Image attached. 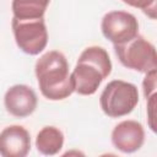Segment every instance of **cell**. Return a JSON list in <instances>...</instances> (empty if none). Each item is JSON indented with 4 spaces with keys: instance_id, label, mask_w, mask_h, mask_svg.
Returning a JSON list of instances; mask_svg holds the SVG:
<instances>
[{
    "instance_id": "cell-1",
    "label": "cell",
    "mask_w": 157,
    "mask_h": 157,
    "mask_svg": "<svg viewBox=\"0 0 157 157\" xmlns=\"http://www.w3.org/2000/svg\"><path fill=\"white\" fill-rule=\"evenodd\" d=\"M36 77L42 94L50 101H61L75 92L65 55L58 50L44 53L36 61Z\"/></svg>"
},
{
    "instance_id": "cell-2",
    "label": "cell",
    "mask_w": 157,
    "mask_h": 157,
    "mask_svg": "<svg viewBox=\"0 0 157 157\" xmlns=\"http://www.w3.org/2000/svg\"><path fill=\"white\" fill-rule=\"evenodd\" d=\"M112 72V61L108 52L98 45L87 47L80 54L71 72L75 92L81 96L96 93L102 81Z\"/></svg>"
},
{
    "instance_id": "cell-3",
    "label": "cell",
    "mask_w": 157,
    "mask_h": 157,
    "mask_svg": "<svg viewBox=\"0 0 157 157\" xmlns=\"http://www.w3.org/2000/svg\"><path fill=\"white\" fill-rule=\"evenodd\" d=\"M139 103V91L134 83L113 80L108 82L99 97V104L109 118H120L134 110Z\"/></svg>"
},
{
    "instance_id": "cell-4",
    "label": "cell",
    "mask_w": 157,
    "mask_h": 157,
    "mask_svg": "<svg viewBox=\"0 0 157 157\" xmlns=\"http://www.w3.org/2000/svg\"><path fill=\"white\" fill-rule=\"evenodd\" d=\"M114 52L121 65L128 69L145 74L157 69L155 45L140 34L128 42L114 44Z\"/></svg>"
},
{
    "instance_id": "cell-5",
    "label": "cell",
    "mask_w": 157,
    "mask_h": 157,
    "mask_svg": "<svg viewBox=\"0 0 157 157\" xmlns=\"http://www.w3.org/2000/svg\"><path fill=\"white\" fill-rule=\"evenodd\" d=\"M11 27L17 47L28 55H38L48 43V31L44 18L17 20L12 17Z\"/></svg>"
},
{
    "instance_id": "cell-6",
    "label": "cell",
    "mask_w": 157,
    "mask_h": 157,
    "mask_svg": "<svg viewBox=\"0 0 157 157\" xmlns=\"http://www.w3.org/2000/svg\"><path fill=\"white\" fill-rule=\"evenodd\" d=\"M101 29L108 40L113 44H120L139 34V22L132 13L117 10L103 16Z\"/></svg>"
},
{
    "instance_id": "cell-7",
    "label": "cell",
    "mask_w": 157,
    "mask_h": 157,
    "mask_svg": "<svg viewBox=\"0 0 157 157\" xmlns=\"http://www.w3.org/2000/svg\"><path fill=\"white\" fill-rule=\"evenodd\" d=\"M37 94L27 85H13L4 96V104L11 115L16 118H26L37 108Z\"/></svg>"
},
{
    "instance_id": "cell-8",
    "label": "cell",
    "mask_w": 157,
    "mask_h": 157,
    "mask_svg": "<svg viewBox=\"0 0 157 157\" xmlns=\"http://www.w3.org/2000/svg\"><path fill=\"white\" fill-rule=\"evenodd\" d=\"M113 146L124 152L132 153L140 150L145 141V131L142 125L136 120H123L112 131Z\"/></svg>"
},
{
    "instance_id": "cell-9",
    "label": "cell",
    "mask_w": 157,
    "mask_h": 157,
    "mask_svg": "<svg viewBox=\"0 0 157 157\" xmlns=\"http://www.w3.org/2000/svg\"><path fill=\"white\" fill-rule=\"evenodd\" d=\"M29 150L31 136L23 126L10 125L0 132V155L2 157H25Z\"/></svg>"
},
{
    "instance_id": "cell-10",
    "label": "cell",
    "mask_w": 157,
    "mask_h": 157,
    "mask_svg": "<svg viewBox=\"0 0 157 157\" xmlns=\"http://www.w3.org/2000/svg\"><path fill=\"white\" fill-rule=\"evenodd\" d=\"M64 145V134L55 126H44L36 137L37 150L45 156L56 155Z\"/></svg>"
},
{
    "instance_id": "cell-11",
    "label": "cell",
    "mask_w": 157,
    "mask_h": 157,
    "mask_svg": "<svg viewBox=\"0 0 157 157\" xmlns=\"http://www.w3.org/2000/svg\"><path fill=\"white\" fill-rule=\"evenodd\" d=\"M50 0H12V17L17 20L44 18Z\"/></svg>"
},
{
    "instance_id": "cell-12",
    "label": "cell",
    "mask_w": 157,
    "mask_h": 157,
    "mask_svg": "<svg viewBox=\"0 0 157 157\" xmlns=\"http://www.w3.org/2000/svg\"><path fill=\"white\" fill-rule=\"evenodd\" d=\"M123 2L128 4L129 6L140 9L145 15H147L150 18H156V11H157V0H121Z\"/></svg>"
},
{
    "instance_id": "cell-13",
    "label": "cell",
    "mask_w": 157,
    "mask_h": 157,
    "mask_svg": "<svg viewBox=\"0 0 157 157\" xmlns=\"http://www.w3.org/2000/svg\"><path fill=\"white\" fill-rule=\"evenodd\" d=\"M156 76H157V70H151L148 72H146V76L144 78V82H142V87H144V94H145V98H150L151 96H155L156 94Z\"/></svg>"
}]
</instances>
